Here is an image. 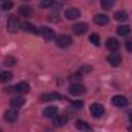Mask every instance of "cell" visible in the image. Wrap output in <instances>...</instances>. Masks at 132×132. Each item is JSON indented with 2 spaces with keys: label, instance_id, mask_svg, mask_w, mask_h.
<instances>
[{
  "label": "cell",
  "instance_id": "6da1fadb",
  "mask_svg": "<svg viewBox=\"0 0 132 132\" xmlns=\"http://www.w3.org/2000/svg\"><path fill=\"white\" fill-rule=\"evenodd\" d=\"M20 28H22V23H20L19 17L17 15H9V19H8V31L14 34L17 32Z\"/></svg>",
  "mask_w": 132,
  "mask_h": 132
},
{
  "label": "cell",
  "instance_id": "7a4b0ae2",
  "mask_svg": "<svg viewBox=\"0 0 132 132\" xmlns=\"http://www.w3.org/2000/svg\"><path fill=\"white\" fill-rule=\"evenodd\" d=\"M19 92V94H26V92H29V85L26 83V81H20V83H17L14 88H9L8 89V92Z\"/></svg>",
  "mask_w": 132,
  "mask_h": 132
},
{
  "label": "cell",
  "instance_id": "3957f363",
  "mask_svg": "<svg viewBox=\"0 0 132 132\" xmlns=\"http://www.w3.org/2000/svg\"><path fill=\"white\" fill-rule=\"evenodd\" d=\"M85 92H86V89H85V86H83V85H80V83H74V85H71V86H69V94H71V95H74V97L83 95Z\"/></svg>",
  "mask_w": 132,
  "mask_h": 132
},
{
  "label": "cell",
  "instance_id": "277c9868",
  "mask_svg": "<svg viewBox=\"0 0 132 132\" xmlns=\"http://www.w3.org/2000/svg\"><path fill=\"white\" fill-rule=\"evenodd\" d=\"M89 112H91V115H94L95 118H100V117L104 114V108H103V104H100V103H94V104H91Z\"/></svg>",
  "mask_w": 132,
  "mask_h": 132
},
{
  "label": "cell",
  "instance_id": "5b68a950",
  "mask_svg": "<svg viewBox=\"0 0 132 132\" xmlns=\"http://www.w3.org/2000/svg\"><path fill=\"white\" fill-rule=\"evenodd\" d=\"M3 118L6 120V121H9V123H14V121H17V118H19V112H17V109H8V111H5V114H3Z\"/></svg>",
  "mask_w": 132,
  "mask_h": 132
},
{
  "label": "cell",
  "instance_id": "8992f818",
  "mask_svg": "<svg viewBox=\"0 0 132 132\" xmlns=\"http://www.w3.org/2000/svg\"><path fill=\"white\" fill-rule=\"evenodd\" d=\"M57 45H59L60 48H68V46L72 45V38H71L69 35H66V34H62V35L57 37Z\"/></svg>",
  "mask_w": 132,
  "mask_h": 132
},
{
  "label": "cell",
  "instance_id": "52a82bcc",
  "mask_svg": "<svg viewBox=\"0 0 132 132\" xmlns=\"http://www.w3.org/2000/svg\"><path fill=\"white\" fill-rule=\"evenodd\" d=\"M128 98L126 97H123V95H114L112 97V104L114 106H117V108H125V106H128Z\"/></svg>",
  "mask_w": 132,
  "mask_h": 132
},
{
  "label": "cell",
  "instance_id": "ba28073f",
  "mask_svg": "<svg viewBox=\"0 0 132 132\" xmlns=\"http://www.w3.org/2000/svg\"><path fill=\"white\" fill-rule=\"evenodd\" d=\"M106 48H108L111 52H117V51H118V48H120V43H118V40H117V38L111 37V38H108V42H106Z\"/></svg>",
  "mask_w": 132,
  "mask_h": 132
},
{
  "label": "cell",
  "instance_id": "9c48e42d",
  "mask_svg": "<svg viewBox=\"0 0 132 132\" xmlns=\"http://www.w3.org/2000/svg\"><path fill=\"white\" fill-rule=\"evenodd\" d=\"M40 34L43 35V38L45 40H54V37H55V32H54V29H51L49 26H43L42 28V31H40Z\"/></svg>",
  "mask_w": 132,
  "mask_h": 132
},
{
  "label": "cell",
  "instance_id": "30bf717a",
  "mask_svg": "<svg viewBox=\"0 0 132 132\" xmlns=\"http://www.w3.org/2000/svg\"><path fill=\"white\" fill-rule=\"evenodd\" d=\"M57 114H59V108L57 106H48L43 111V117H46V118H54Z\"/></svg>",
  "mask_w": 132,
  "mask_h": 132
},
{
  "label": "cell",
  "instance_id": "8fae6325",
  "mask_svg": "<svg viewBox=\"0 0 132 132\" xmlns=\"http://www.w3.org/2000/svg\"><path fill=\"white\" fill-rule=\"evenodd\" d=\"M65 17L68 19V20H75V19L80 17V11L75 9V8H68V9L65 11Z\"/></svg>",
  "mask_w": 132,
  "mask_h": 132
},
{
  "label": "cell",
  "instance_id": "7c38bea8",
  "mask_svg": "<svg viewBox=\"0 0 132 132\" xmlns=\"http://www.w3.org/2000/svg\"><path fill=\"white\" fill-rule=\"evenodd\" d=\"M108 63H109L111 66H120L121 65V57H120L118 54L112 52V54L108 55Z\"/></svg>",
  "mask_w": 132,
  "mask_h": 132
},
{
  "label": "cell",
  "instance_id": "4fadbf2b",
  "mask_svg": "<svg viewBox=\"0 0 132 132\" xmlns=\"http://www.w3.org/2000/svg\"><path fill=\"white\" fill-rule=\"evenodd\" d=\"M52 123H54V126H57V128H62V126H65L66 123H68V117L66 115H55L54 118H52Z\"/></svg>",
  "mask_w": 132,
  "mask_h": 132
},
{
  "label": "cell",
  "instance_id": "5bb4252c",
  "mask_svg": "<svg viewBox=\"0 0 132 132\" xmlns=\"http://www.w3.org/2000/svg\"><path fill=\"white\" fill-rule=\"evenodd\" d=\"M94 23H97L100 26H104L109 23V17L106 14H97V15H94Z\"/></svg>",
  "mask_w": 132,
  "mask_h": 132
},
{
  "label": "cell",
  "instance_id": "9a60e30c",
  "mask_svg": "<svg viewBox=\"0 0 132 132\" xmlns=\"http://www.w3.org/2000/svg\"><path fill=\"white\" fill-rule=\"evenodd\" d=\"M72 31H74V34H77V35H83V34L88 31V25L86 23H75L72 26Z\"/></svg>",
  "mask_w": 132,
  "mask_h": 132
},
{
  "label": "cell",
  "instance_id": "2e32d148",
  "mask_svg": "<svg viewBox=\"0 0 132 132\" xmlns=\"http://www.w3.org/2000/svg\"><path fill=\"white\" fill-rule=\"evenodd\" d=\"M75 128L81 132H92V128H91L86 121H83V120H77V121H75Z\"/></svg>",
  "mask_w": 132,
  "mask_h": 132
},
{
  "label": "cell",
  "instance_id": "e0dca14e",
  "mask_svg": "<svg viewBox=\"0 0 132 132\" xmlns=\"http://www.w3.org/2000/svg\"><path fill=\"white\" fill-rule=\"evenodd\" d=\"M9 104H11V108L19 109V108H22V106L25 104V98H23V97H12L11 101H9Z\"/></svg>",
  "mask_w": 132,
  "mask_h": 132
},
{
  "label": "cell",
  "instance_id": "ac0fdd59",
  "mask_svg": "<svg viewBox=\"0 0 132 132\" xmlns=\"http://www.w3.org/2000/svg\"><path fill=\"white\" fill-rule=\"evenodd\" d=\"M22 28H23V31L25 32H31V34H40V31L34 26L32 23H29V22H25V23H22Z\"/></svg>",
  "mask_w": 132,
  "mask_h": 132
},
{
  "label": "cell",
  "instance_id": "d6986e66",
  "mask_svg": "<svg viewBox=\"0 0 132 132\" xmlns=\"http://www.w3.org/2000/svg\"><path fill=\"white\" fill-rule=\"evenodd\" d=\"M59 98H60V94H57V92L40 95V101H51V100H59Z\"/></svg>",
  "mask_w": 132,
  "mask_h": 132
},
{
  "label": "cell",
  "instance_id": "ffe728a7",
  "mask_svg": "<svg viewBox=\"0 0 132 132\" xmlns=\"http://www.w3.org/2000/svg\"><path fill=\"white\" fill-rule=\"evenodd\" d=\"M117 32H118V35H121V37H128L131 34V28L126 26V25H121V26L117 28Z\"/></svg>",
  "mask_w": 132,
  "mask_h": 132
},
{
  "label": "cell",
  "instance_id": "44dd1931",
  "mask_svg": "<svg viewBox=\"0 0 132 132\" xmlns=\"http://www.w3.org/2000/svg\"><path fill=\"white\" fill-rule=\"evenodd\" d=\"M19 14H20L22 17H29V15L32 14V9H31L29 6H20V8H19Z\"/></svg>",
  "mask_w": 132,
  "mask_h": 132
},
{
  "label": "cell",
  "instance_id": "7402d4cb",
  "mask_svg": "<svg viewBox=\"0 0 132 132\" xmlns=\"http://www.w3.org/2000/svg\"><path fill=\"white\" fill-rule=\"evenodd\" d=\"M12 78V74L9 71H5V72H0V83H6Z\"/></svg>",
  "mask_w": 132,
  "mask_h": 132
},
{
  "label": "cell",
  "instance_id": "603a6c76",
  "mask_svg": "<svg viewBox=\"0 0 132 132\" xmlns=\"http://www.w3.org/2000/svg\"><path fill=\"white\" fill-rule=\"evenodd\" d=\"M114 17H115V20H118V22H125V20H128V12H125V11H117Z\"/></svg>",
  "mask_w": 132,
  "mask_h": 132
},
{
  "label": "cell",
  "instance_id": "cb8c5ba5",
  "mask_svg": "<svg viewBox=\"0 0 132 132\" xmlns=\"http://www.w3.org/2000/svg\"><path fill=\"white\" fill-rule=\"evenodd\" d=\"M100 5H101V8H104V9H111V8L115 5V0H100Z\"/></svg>",
  "mask_w": 132,
  "mask_h": 132
},
{
  "label": "cell",
  "instance_id": "d4e9b609",
  "mask_svg": "<svg viewBox=\"0 0 132 132\" xmlns=\"http://www.w3.org/2000/svg\"><path fill=\"white\" fill-rule=\"evenodd\" d=\"M89 42H91L92 45L98 46V45H100V35H98V34H91V35H89Z\"/></svg>",
  "mask_w": 132,
  "mask_h": 132
},
{
  "label": "cell",
  "instance_id": "484cf974",
  "mask_svg": "<svg viewBox=\"0 0 132 132\" xmlns=\"http://www.w3.org/2000/svg\"><path fill=\"white\" fill-rule=\"evenodd\" d=\"M55 3H54V0H40V6L42 8H52Z\"/></svg>",
  "mask_w": 132,
  "mask_h": 132
},
{
  "label": "cell",
  "instance_id": "4316f807",
  "mask_svg": "<svg viewBox=\"0 0 132 132\" xmlns=\"http://www.w3.org/2000/svg\"><path fill=\"white\" fill-rule=\"evenodd\" d=\"M12 6H14V3H12L11 0H5L3 5H2V9H3V11H8V9H12Z\"/></svg>",
  "mask_w": 132,
  "mask_h": 132
},
{
  "label": "cell",
  "instance_id": "83f0119b",
  "mask_svg": "<svg viewBox=\"0 0 132 132\" xmlns=\"http://www.w3.org/2000/svg\"><path fill=\"white\" fill-rule=\"evenodd\" d=\"M5 65L14 66L15 65V59H14V57H6V59H5Z\"/></svg>",
  "mask_w": 132,
  "mask_h": 132
},
{
  "label": "cell",
  "instance_id": "f1b7e54d",
  "mask_svg": "<svg viewBox=\"0 0 132 132\" xmlns=\"http://www.w3.org/2000/svg\"><path fill=\"white\" fill-rule=\"evenodd\" d=\"M72 108H75V109H81V108H83V101H81V100H75V101H72Z\"/></svg>",
  "mask_w": 132,
  "mask_h": 132
},
{
  "label": "cell",
  "instance_id": "f546056e",
  "mask_svg": "<svg viewBox=\"0 0 132 132\" xmlns=\"http://www.w3.org/2000/svg\"><path fill=\"white\" fill-rule=\"evenodd\" d=\"M91 71H92V68H91V66H89V65H85L81 69H80V72H78V74H86V72H91Z\"/></svg>",
  "mask_w": 132,
  "mask_h": 132
},
{
  "label": "cell",
  "instance_id": "4dcf8cb0",
  "mask_svg": "<svg viewBox=\"0 0 132 132\" xmlns=\"http://www.w3.org/2000/svg\"><path fill=\"white\" fill-rule=\"evenodd\" d=\"M125 46H126V49H128L129 52H132V38H128V40H126Z\"/></svg>",
  "mask_w": 132,
  "mask_h": 132
},
{
  "label": "cell",
  "instance_id": "1f68e13d",
  "mask_svg": "<svg viewBox=\"0 0 132 132\" xmlns=\"http://www.w3.org/2000/svg\"><path fill=\"white\" fill-rule=\"evenodd\" d=\"M128 129H129V131H131V132H132V125H131V126H129V128H128Z\"/></svg>",
  "mask_w": 132,
  "mask_h": 132
},
{
  "label": "cell",
  "instance_id": "d6a6232c",
  "mask_svg": "<svg viewBox=\"0 0 132 132\" xmlns=\"http://www.w3.org/2000/svg\"><path fill=\"white\" fill-rule=\"evenodd\" d=\"M129 120H131V123H132V114H131V115H129Z\"/></svg>",
  "mask_w": 132,
  "mask_h": 132
},
{
  "label": "cell",
  "instance_id": "836d02e7",
  "mask_svg": "<svg viewBox=\"0 0 132 132\" xmlns=\"http://www.w3.org/2000/svg\"><path fill=\"white\" fill-rule=\"evenodd\" d=\"M0 2H5V0H0Z\"/></svg>",
  "mask_w": 132,
  "mask_h": 132
},
{
  "label": "cell",
  "instance_id": "e575fe53",
  "mask_svg": "<svg viewBox=\"0 0 132 132\" xmlns=\"http://www.w3.org/2000/svg\"><path fill=\"white\" fill-rule=\"evenodd\" d=\"M25 2H28V0H25Z\"/></svg>",
  "mask_w": 132,
  "mask_h": 132
},
{
  "label": "cell",
  "instance_id": "d590c367",
  "mask_svg": "<svg viewBox=\"0 0 132 132\" xmlns=\"http://www.w3.org/2000/svg\"><path fill=\"white\" fill-rule=\"evenodd\" d=\"M0 132H2V131H0Z\"/></svg>",
  "mask_w": 132,
  "mask_h": 132
}]
</instances>
